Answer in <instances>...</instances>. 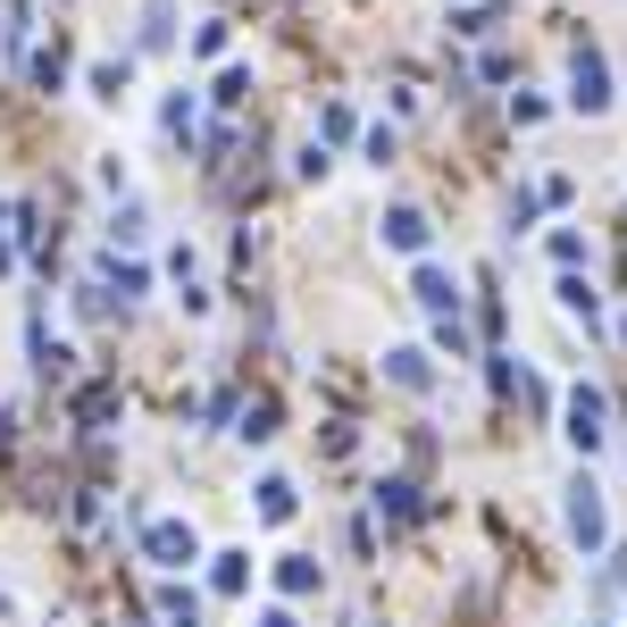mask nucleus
I'll use <instances>...</instances> for the list:
<instances>
[{
  "instance_id": "nucleus-1",
  "label": "nucleus",
  "mask_w": 627,
  "mask_h": 627,
  "mask_svg": "<svg viewBox=\"0 0 627 627\" xmlns=\"http://www.w3.org/2000/svg\"><path fill=\"white\" fill-rule=\"evenodd\" d=\"M151 552H159V569H185L192 561V527H151Z\"/></svg>"
}]
</instances>
